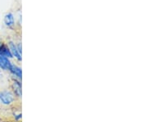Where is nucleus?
I'll return each mask as SVG.
<instances>
[{"label": "nucleus", "instance_id": "f257e3e1", "mask_svg": "<svg viewBox=\"0 0 147 122\" xmlns=\"http://www.w3.org/2000/svg\"><path fill=\"white\" fill-rule=\"evenodd\" d=\"M17 99L11 90L10 88L8 89H0V104L4 106H12L16 105Z\"/></svg>", "mask_w": 147, "mask_h": 122}, {"label": "nucleus", "instance_id": "f03ea898", "mask_svg": "<svg viewBox=\"0 0 147 122\" xmlns=\"http://www.w3.org/2000/svg\"><path fill=\"white\" fill-rule=\"evenodd\" d=\"M10 89L14 94L16 99L20 101L22 98V80L11 77Z\"/></svg>", "mask_w": 147, "mask_h": 122}, {"label": "nucleus", "instance_id": "7ed1b4c3", "mask_svg": "<svg viewBox=\"0 0 147 122\" xmlns=\"http://www.w3.org/2000/svg\"><path fill=\"white\" fill-rule=\"evenodd\" d=\"M7 44L8 48L10 49L11 53V55L13 57V59H16L18 62H21V61H22V57L21 56L22 55H21L20 53H19L17 47H16V43L12 41V40H10V41H8V43Z\"/></svg>", "mask_w": 147, "mask_h": 122}, {"label": "nucleus", "instance_id": "20e7f679", "mask_svg": "<svg viewBox=\"0 0 147 122\" xmlns=\"http://www.w3.org/2000/svg\"><path fill=\"white\" fill-rule=\"evenodd\" d=\"M9 74L11 75V77L15 78L17 80H22V68L19 65L12 64V66L9 70Z\"/></svg>", "mask_w": 147, "mask_h": 122}, {"label": "nucleus", "instance_id": "39448f33", "mask_svg": "<svg viewBox=\"0 0 147 122\" xmlns=\"http://www.w3.org/2000/svg\"><path fill=\"white\" fill-rule=\"evenodd\" d=\"M13 62H11V59L7 58H3L1 57L0 58V70H3V71H9L11 67L12 66Z\"/></svg>", "mask_w": 147, "mask_h": 122}, {"label": "nucleus", "instance_id": "423d86ee", "mask_svg": "<svg viewBox=\"0 0 147 122\" xmlns=\"http://www.w3.org/2000/svg\"><path fill=\"white\" fill-rule=\"evenodd\" d=\"M4 24L8 28H13L15 26V18H14V15L11 12H8L4 16Z\"/></svg>", "mask_w": 147, "mask_h": 122}, {"label": "nucleus", "instance_id": "0eeeda50", "mask_svg": "<svg viewBox=\"0 0 147 122\" xmlns=\"http://www.w3.org/2000/svg\"><path fill=\"white\" fill-rule=\"evenodd\" d=\"M11 116H12V120L14 122H21L22 120V112L21 111L14 112Z\"/></svg>", "mask_w": 147, "mask_h": 122}, {"label": "nucleus", "instance_id": "6e6552de", "mask_svg": "<svg viewBox=\"0 0 147 122\" xmlns=\"http://www.w3.org/2000/svg\"><path fill=\"white\" fill-rule=\"evenodd\" d=\"M16 47H17V49H18V51H19V53L21 55H22V44H21V42L17 43H16Z\"/></svg>", "mask_w": 147, "mask_h": 122}]
</instances>
